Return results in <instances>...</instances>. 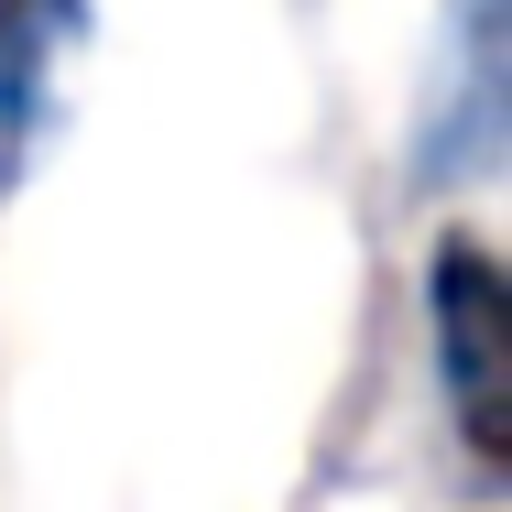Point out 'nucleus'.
<instances>
[{
  "label": "nucleus",
  "instance_id": "nucleus-1",
  "mask_svg": "<svg viewBox=\"0 0 512 512\" xmlns=\"http://www.w3.org/2000/svg\"><path fill=\"white\" fill-rule=\"evenodd\" d=\"M425 371L436 404L458 425L469 469H502V425H512V284L480 240H436L425 262Z\"/></svg>",
  "mask_w": 512,
  "mask_h": 512
},
{
  "label": "nucleus",
  "instance_id": "nucleus-2",
  "mask_svg": "<svg viewBox=\"0 0 512 512\" xmlns=\"http://www.w3.org/2000/svg\"><path fill=\"white\" fill-rule=\"evenodd\" d=\"M88 33V0H0V197L33 175L55 131V77Z\"/></svg>",
  "mask_w": 512,
  "mask_h": 512
}]
</instances>
